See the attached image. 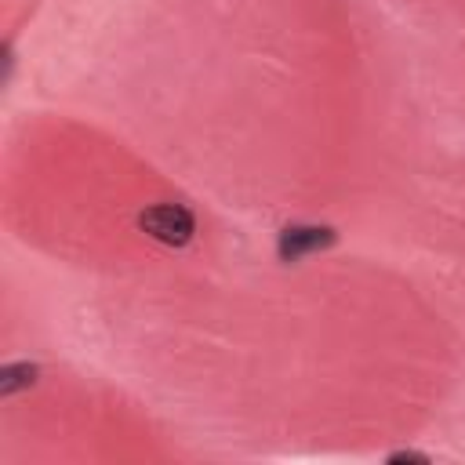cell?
<instances>
[{
	"label": "cell",
	"mask_w": 465,
	"mask_h": 465,
	"mask_svg": "<svg viewBox=\"0 0 465 465\" xmlns=\"http://www.w3.org/2000/svg\"><path fill=\"white\" fill-rule=\"evenodd\" d=\"M138 225H142L153 240L171 243V247L189 243L193 232H196V222H193V214H189L182 203H156V207H149V211L138 214Z\"/></svg>",
	"instance_id": "6da1fadb"
},
{
	"label": "cell",
	"mask_w": 465,
	"mask_h": 465,
	"mask_svg": "<svg viewBox=\"0 0 465 465\" xmlns=\"http://www.w3.org/2000/svg\"><path fill=\"white\" fill-rule=\"evenodd\" d=\"M334 243V232L331 229H320V225H294V229H283L280 232V258L283 262H294L309 251H320V247H331Z\"/></svg>",
	"instance_id": "7a4b0ae2"
},
{
	"label": "cell",
	"mask_w": 465,
	"mask_h": 465,
	"mask_svg": "<svg viewBox=\"0 0 465 465\" xmlns=\"http://www.w3.org/2000/svg\"><path fill=\"white\" fill-rule=\"evenodd\" d=\"M36 367L33 363H7L4 371H0V392L4 396H11L15 389H25V385H33L36 381Z\"/></svg>",
	"instance_id": "3957f363"
},
{
	"label": "cell",
	"mask_w": 465,
	"mask_h": 465,
	"mask_svg": "<svg viewBox=\"0 0 465 465\" xmlns=\"http://www.w3.org/2000/svg\"><path fill=\"white\" fill-rule=\"evenodd\" d=\"M389 461H429V458L418 450H396V454H389Z\"/></svg>",
	"instance_id": "277c9868"
}]
</instances>
